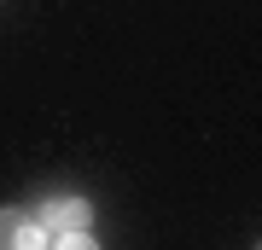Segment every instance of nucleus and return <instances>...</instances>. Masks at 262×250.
<instances>
[{"label": "nucleus", "mask_w": 262, "mask_h": 250, "mask_svg": "<svg viewBox=\"0 0 262 250\" xmlns=\"http://www.w3.org/2000/svg\"><path fill=\"white\" fill-rule=\"evenodd\" d=\"M47 244H53V233L41 227V221H35V227L24 221V227H18V239H12V250H47Z\"/></svg>", "instance_id": "obj_2"}, {"label": "nucleus", "mask_w": 262, "mask_h": 250, "mask_svg": "<svg viewBox=\"0 0 262 250\" xmlns=\"http://www.w3.org/2000/svg\"><path fill=\"white\" fill-rule=\"evenodd\" d=\"M35 221L47 233H88L94 227V204H88V198H41Z\"/></svg>", "instance_id": "obj_1"}, {"label": "nucleus", "mask_w": 262, "mask_h": 250, "mask_svg": "<svg viewBox=\"0 0 262 250\" xmlns=\"http://www.w3.org/2000/svg\"><path fill=\"white\" fill-rule=\"evenodd\" d=\"M18 210H0V250H12V239H18Z\"/></svg>", "instance_id": "obj_4"}, {"label": "nucleus", "mask_w": 262, "mask_h": 250, "mask_svg": "<svg viewBox=\"0 0 262 250\" xmlns=\"http://www.w3.org/2000/svg\"><path fill=\"white\" fill-rule=\"evenodd\" d=\"M47 250H99V244L88 239V233H58V239H53Z\"/></svg>", "instance_id": "obj_3"}]
</instances>
